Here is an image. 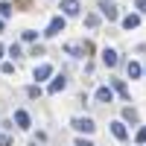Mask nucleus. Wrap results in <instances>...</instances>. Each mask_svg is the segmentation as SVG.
<instances>
[{
  "mask_svg": "<svg viewBox=\"0 0 146 146\" xmlns=\"http://www.w3.org/2000/svg\"><path fill=\"white\" fill-rule=\"evenodd\" d=\"M58 32H64V15L53 18V21H50V27H47V32H44V35H47V38H56Z\"/></svg>",
  "mask_w": 146,
  "mask_h": 146,
  "instance_id": "f257e3e1",
  "label": "nucleus"
},
{
  "mask_svg": "<svg viewBox=\"0 0 146 146\" xmlns=\"http://www.w3.org/2000/svg\"><path fill=\"white\" fill-rule=\"evenodd\" d=\"M73 129H76V131H85V135H91L96 126H94L91 117H76V120H73Z\"/></svg>",
  "mask_w": 146,
  "mask_h": 146,
  "instance_id": "f03ea898",
  "label": "nucleus"
},
{
  "mask_svg": "<svg viewBox=\"0 0 146 146\" xmlns=\"http://www.w3.org/2000/svg\"><path fill=\"white\" fill-rule=\"evenodd\" d=\"M79 9H82L79 0H62V15H64V18H76Z\"/></svg>",
  "mask_w": 146,
  "mask_h": 146,
  "instance_id": "7ed1b4c3",
  "label": "nucleus"
},
{
  "mask_svg": "<svg viewBox=\"0 0 146 146\" xmlns=\"http://www.w3.org/2000/svg\"><path fill=\"white\" fill-rule=\"evenodd\" d=\"M100 9H102V15H105L108 21H117V18H120V12H117V6L111 3V0H100Z\"/></svg>",
  "mask_w": 146,
  "mask_h": 146,
  "instance_id": "20e7f679",
  "label": "nucleus"
},
{
  "mask_svg": "<svg viewBox=\"0 0 146 146\" xmlns=\"http://www.w3.org/2000/svg\"><path fill=\"white\" fill-rule=\"evenodd\" d=\"M117 62H120V58H117V50L105 47V50H102V64H105V67H117Z\"/></svg>",
  "mask_w": 146,
  "mask_h": 146,
  "instance_id": "39448f33",
  "label": "nucleus"
},
{
  "mask_svg": "<svg viewBox=\"0 0 146 146\" xmlns=\"http://www.w3.org/2000/svg\"><path fill=\"white\" fill-rule=\"evenodd\" d=\"M50 76H53V67L50 64H38V67H35V79H38V82L50 79Z\"/></svg>",
  "mask_w": 146,
  "mask_h": 146,
  "instance_id": "423d86ee",
  "label": "nucleus"
},
{
  "mask_svg": "<svg viewBox=\"0 0 146 146\" xmlns=\"http://www.w3.org/2000/svg\"><path fill=\"white\" fill-rule=\"evenodd\" d=\"M15 123H18V129H29V114L23 111V108L15 111Z\"/></svg>",
  "mask_w": 146,
  "mask_h": 146,
  "instance_id": "0eeeda50",
  "label": "nucleus"
},
{
  "mask_svg": "<svg viewBox=\"0 0 146 146\" xmlns=\"http://www.w3.org/2000/svg\"><path fill=\"white\" fill-rule=\"evenodd\" d=\"M111 135H114L117 140H126V137H129V131H126V126L117 120V123H111Z\"/></svg>",
  "mask_w": 146,
  "mask_h": 146,
  "instance_id": "6e6552de",
  "label": "nucleus"
},
{
  "mask_svg": "<svg viewBox=\"0 0 146 146\" xmlns=\"http://www.w3.org/2000/svg\"><path fill=\"white\" fill-rule=\"evenodd\" d=\"M64 88H67V79H64V76H56L47 91H50V94H58V91H64Z\"/></svg>",
  "mask_w": 146,
  "mask_h": 146,
  "instance_id": "1a4fd4ad",
  "label": "nucleus"
},
{
  "mask_svg": "<svg viewBox=\"0 0 146 146\" xmlns=\"http://www.w3.org/2000/svg\"><path fill=\"white\" fill-rule=\"evenodd\" d=\"M111 100H114L111 88H96V102H111Z\"/></svg>",
  "mask_w": 146,
  "mask_h": 146,
  "instance_id": "9d476101",
  "label": "nucleus"
},
{
  "mask_svg": "<svg viewBox=\"0 0 146 146\" xmlns=\"http://www.w3.org/2000/svg\"><path fill=\"white\" fill-rule=\"evenodd\" d=\"M140 27V15H126L123 18V29H137Z\"/></svg>",
  "mask_w": 146,
  "mask_h": 146,
  "instance_id": "9b49d317",
  "label": "nucleus"
},
{
  "mask_svg": "<svg viewBox=\"0 0 146 146\" xmlns=\"http://www.w3.org/2000/svg\"><path fill=\"white\" fill-rule=\"evenodd\" d=\"M126 70H129V79H140V76H143V67H140L137 62H129Z\"/></svg>",
  "mask_w": 146,
  "mask_h": 146,
  "instance_id": "f8f14e48",
  "label": "nucleus"
},
{
  "mask_svg": "<svg viewBox=\"0 0 146 146\" xmlns=\"http://www.w3.org/2000/svg\"><path fill=\"white\" fill-rule=\"evenodd\" d=\"M123 120H129V123H137V111H135L131 105H126V108H123Z\"/></svg>",
  "mask_w": 146,
  "mask_h": 146,
  "instance_id": "ddd939ff",
  "label": "nucleus"
},
{
  "mask_svg": "<svg viewBox=\"0 0 146 146\" xmlns=\"http://www.w3.org/2000/svg\"><path fill=\"white\" fill-rule=\"evenodd\" d=\"M114 91H117L120 96H123V100H129V88H126V85L120 82V79H114Z\"/></svg>",
  "mask_w": 146,
  "mask_h": 146,
  "instance_id": "4468645a",
  "label": "nucleus"
},
{
  "mask_svg": "<svg viewBox=\"0 0 146 146\" xmlns=\"http://www.w3.org/2000/svg\"><path fill=\"white\" fill-rule=\"evenodd\" d=\"M64 50H67L70 56H76V58H79V56H85V50H82L79 44H64Z\"/></svg>",
  "mask_w": 146,
  "mask_h": 146,
  "instance_id": "2eb2a0df",
  "label": "nucleus"
},
{
  "mask_svg": "<svg viewBox=\"0 0 146 146\" xmlns=\"http://www.w3.org/2000/svg\"><path fill=\"white\" fill-rule=\"evenodd\" d=\"M85 27H100V15H85Z\"/></svg>",
  "mask_w": 146,
  "mask_h": 146,
  "instance_id": "dca6fc26",
  "label": "nucleus"
},
{
  "mask_svg": "<svg viewBox=\"0 0 146 146\" xmlns=\"http://www.w3.org/2000/svg\"><path fill=\"white\" fill-rule=\"evenodd\" d=\"M135 143H146V126L137 129V135H135Z\"/></svg>",
  "mask_w": 146,
  "mask_h": 146,
  "instance_id": "f3484780",
  "label": "nucleus"
},
{
  "mask_svg": "<svg viewBox=\"0 0 146 146\" xmlns=\"http://www.w3.org/2000/svg\"><path fill=\"white\" fill-rule=\"evenodd\" d=\"M12 15V3H0V18H9Z\"/></svg>",
  "mask_w": 146,
  "mask_h": 146,
  "instance_id": "a211bd4d",
  "label": "nucleus"
},
{
  "mask_svg": "<svg viewBox=\"0 0 146 146\" xmlns=\"http://www.w3.org/2000/svg\"><path fill=\"white\" fill-rule=\"evenodd\" d=\"M38 38V32H32V29H23V41H35Z\"/></svg>",
  "mask_w": 146,
  "mask_h": 146,
  "instance_id": "6ab92c4d",
  "label": "nucleus"
},
{
  "mask_svg": "<svg viewBox=\"0 0 146 146\" xmlns=\"http://www.w3.org/2000/svg\"><path fill=\"white\" fill-rule=\"evenodd\" d=\"M9 56H12V58H21V47L12 44V47H9Z\"/></svg>",
  "mask_w": 146,
  "mask_h": 146,
  "instance_id": "aec40b11",
  "label": "nucleus"
},
{
  "mask_svg": "<svg viewBox=\"0 0 146 146\" xmlns=\"http://www.w3.org/2000/svg\"><path fill=\"white\" fill-rule=\"evenodd\" d=\"M27 94H29V96H32V100H35V96H41V88H38V85H32V88H29Z\"/></svg>",
  "mask_w": 146,
  "mask_h": 146,
  "instance_id": "412c9836",
  "label": "nucleus"
},
{
  "mask_svg": "<svg viewBox=\"0 0 146 146\" xmlns=\"http://www.w3.org/2000/svg\"><path fill=\"white\" fill-rule=\"evenodd\" d=\"M0 70H3V73H12V70H15V64H12V62H3V67H0Z\"/></svg>",
  "mask_w": 146,
  "mask_h": 146,
  "instance_id": "4be33fe9",
  "label": "nucleus"
},
{
  "mask_svg": "<svg viewBox=\"0 0 146 146\" xmlns=\"http://www.w3.org/2000/svg\"><path fill=\"white\" fill-rule=\"evenodd\" d=\"M76 146H94V143H91V140H85V137H79V140H76Z\"/></svg>",
  "mask_w": 146,
  "mask_h": 146,
  "instance_id": "5701e85b",
  "label": "nucleus"
},
{
  "mask_svg": "<svg viewBox=\"0 0 146 146\" xmlns=\"http://www.w3.org/2000/svg\"><path fill=\"white\" fill-rule=\"evenodd\" d=\"M9 143H12V140H9L6 135H0V146H9Z\"/></svg>",
  "mask_w": 146,
  "mask_h": 146,
  "instance_id": "b1692460",
  "label": "nucleus"
},
{
  "mask_svg": "<svg viewBox=\"0 0 146 146\" xmlns=\"http://www.w3.org/2000/svg\"><path fill=\"white\" fill-rule=\"evenodd\" d=\"M135 6L137 9H146V0H135Z\"/></svg>",
  "mask_w": 146,
  "mask_h": 146,
  "instance_id": "393cba45",
  "label": "nucleus"
},
{
  "mask_svg": "<svg viewBox=\"0 0 146 146\" xmlns=\"http://www.w3.org/2000/svg\"><path fill=\"white\" fill-rule=\"evenodd\" d=\"M3 53H6V47H3V44H0V58H3Z\"/></svg>",
  "mask_w": 146,
  "mask_h": 146,
  "instance_id": "a878e982",
  "label": "nucleus"
},
{
  "mask_svg": "<svg viewBox=\"0 0 146 146\" xmlns=\"http://www.w3.org/2000/svg\"><path fill=\"white\" fill-rule=\"evenodd\" d=\"M0 32H3V18H0Z\"/></svg>",
  "mask_w": 146,
  "mask_h": 146,
  "instance_id": "bb28decb",
  "label": "nucleus"
},
{
  "mask_svg": "<svg viewBox=\"0 0 146 146\" xmlns=\"http://www.w3.org/2000/svg\"><path fill=\"white\" fill-rule=\"evenodd\" d=\"M143 73H146V67H143Z\"/></svg>",
  "mask_w": 146,
  "mask_h": 146,
  "instance_id": "cd10ccee",
  "label": "nucleus"
}]
</instances>
